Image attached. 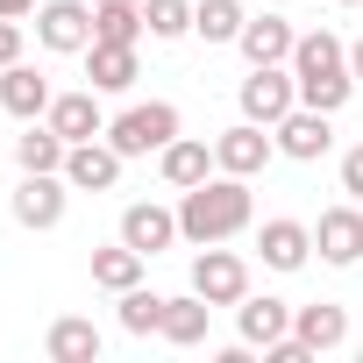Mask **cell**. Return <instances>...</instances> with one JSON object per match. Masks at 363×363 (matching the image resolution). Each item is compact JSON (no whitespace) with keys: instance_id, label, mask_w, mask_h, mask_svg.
Wrapping results in <instances>:
<instances>
[{"instance_id":"cell-16","label":"cell","mask_w":363,"mask_h":363,"mask_svg":"<svg viewBox=\"0 0 363 363\" xmlns=\"http://www.w3.org/2000/svg\"><path fill=\"white\" fill-rule=\"evenodd\" d=\"M135 79H143L135 43H86V86L93 93H128Z\"/></svg>"},{"instance_id":"cell-9","label":"cell","mask_w":363,"mask_h":363,"mask_svg":"<svg viewBox=\"0 0 363 363\" xmlns=\"http://www.w3.org/2000/svg\"><path fill=\"white\" fill-rule=\"evenodd\" d=\"M271 135H278V157H292V164H320V157L335 150V114H320V107H292Z\"/></svg>"},{"instance_id":"cell-25","label":"cell","mask_w":363,"mask_h":363,"mask_svg":"<svg viewBox=\"0 0 363 363\" xmlns=\"http://www.w3.org/2000/svg\"><path fill=\"white\" fill-rule=\"evenodd\" d=\"M65 135L50 128V121H29V135H15V164L22 171H65Z\"/></svg>"},{"instance_id":"cell-5","label":"cell","mask_w":363,"mask_h":363,"mask_svg":"<svg viewBox=\"0 0 363 363\" xmlns=\"http://www.w3.org/2000/svg\"><path fill=\"white\" fill-rule=\"evenodd\" d=\"M65 207H72V178L65 171H22V186H15V200H8V214L22 221V228H57L65 221Z\"/></svg>"},{"instance_id":"cell-10","label":"cell","mask_w":363,"mask_h":363,"mask_svg":"<svg viewBox=\"0 0 363 363\" xmlns=\"http://www.w3.org/2000/svg\"><path fill=\"white\" fill-rule=\"evenodd\" d=\"M121 164H128V157H121L107 135L65 150V178H72V193H114V186H121Z\"/></svg>"},{"instance_id":"cell-23","label":"cell","mask_w":363,"mask_h":363,"mask_svg":"<svg viewBox=\"0 0 363 363\" xmlns=\"http://www.w3.org/2000/svg\"><path fill=\"white\" fill-rule=\"evenodd\" d=\"M143 264H150V257H143V250H128V242H114V250H93V285L121 299L128 285H143Z\"/></svg>"},{"instance_id":"cell-13","label":"cell","mask_w":363,"mask_h":363,"mask_svg":"<svg viewBox=\"0 0 363 363\" xmlns=\"http://www.w3.org/2000/svg\"><path fill=\"white\" fill-rule=\"evenodd\" d=\"M157 171H164L171 193H193L200 178H214L221 164H214V143H200V135H171V143L157 150Z\"/></svg>"},{"instance_id":"cell-31","label":"cell","mask_w":363,"mask_h":363,"mask_svg":"<svg viewBox=\"0 0 363 363\" xmlns=\"http://www.w3.org/2000/svg\"><path fill=\"white\" fill-rule=\"evenodd\" d=\"M22 65V22H0V72Z\"/></svg>"},{"instance_id":"cell-26","label":"cell","mask_w":363,"mask_h":363,"mask_svg":"<svg viewBox=\"0 0 363 363\" xmlns=\"http://www.w3.org/2000/svg\"><path fill=\"white\" fill-rule=\"evenodd\" d=\"M242 0H200V8H193V36L200 43H235L242 36Z\"/></svg>"},{"instance_id":"cell-22","label":"cell","mask_w":363,"mask_h":363,"mask_svg":"<svg viewBox=\"0 0 363 363\" xmlns=\"http://www.w3.org/2000/svg\"><path fill=\"white\" fill-rule=\"evenodd\" d=\"M207 313H214V306H207L200 292H186V299H164V328H157V335H164L171 349H200V342H207Z\"/></svg>"},{"instance_id":"cell-29","label":"cell","mask_w":363,"mask_h":363,"mask_svg":"<svg viewBox=\"0 0 363 363\" xmlns=\"http://www.w3.org/2000/svg\"><path fill=\"white\" fill-rule=\"evenodd\" d=\"M264 363H313V349L299 335H278V342H264Z\"/></svg>"},{"instance_id":"cell-33","label":"cell","mask_w":363,"mask_h":363,"mask_svg":"<svg viewBox=\"0 0 363 363\" xmlns=\"http://www.w3.org/2000/svg\"><path fill=\"white\" fill-rule=\"evenodd\" d=\"M349 72H356V86H363V36L349 43Z\"/></svg>"},{"instance_id":"cell-7","label":"cell","mask_w":363,"mask_h":363,"mask_svg":"<svg viewBox=\"0 0 363 363\" xmlns=\"http://www.w3.org/2000/svg\"><path fill=\"white\" fill-rule=\"evenodd\" d=\"M193 292H200L207 306H235V299L250 292V264H242L235 250H221V242H207V250L193 257Z\"/></svg>"},{"instance_id":"cell-6","label":"cell","mask_w":363,"mask_h":363,"mask_svg":"<svg viewBox=\"0 0 363 363\" xmlns=\"http://www.w3.org/2000/svg\"><path fill=\"white\" fill-rule=\"evenodd\" d=\"M36 43L57 57H86L93 43V0H43L36 8Z\"/></svg>"},{"instance_id":"cell-1","label":"cell","mask_w":363,"mask_h":363,"mask_svg":"<svg viewBox=\"0 0 363 363\" xmlns=\"http://www.w3.org/2000/svg\"><path fill=\"white\" fill-rule=\"evenodd\" d=\"M250 221H257V200H250V178H235V171L200 178V186L178 200V235H186L193 250L228 242V235H242Z\"/></svg>"},{"instance_id":"cell-34","label":"cell","mask_w":363,"mask_h":363,"mask_svg":"<svg viewBox=\"0 0 363 363\" xmlns=\"http://www.w3.org/2000/svg\"><path fill=\"white\" fill-rule=\"evenodd\" d=\"M335 8H363V0H335Z\"/></svg>"},{"instance_id":"cell-17","label":"cell","mask_w":363,"mask_h":363,"mask_svg":"<svg viewBox=\"0 0 363 363\" xmlns=\"http://www.w3.org/2000/svg\"><path fill=\"white\" fill-rule=\"evenodd\" d=\"M43 121H50L65 143H93V135H107V114H100V93H93V86H86V93H57Z\"/></svg>"},{"instance_id":"cell-11","label":"cell","mask_w":363,"mask_h":363,"mask_svg":"<svg viewBox=\"0 0 363 363\" xmlns=\"http://www.w3.org/2000/svg\"><path fill=\"white\" fill-rule=\"evenodd\" d=\"M271 157H278V135H264V121H235V128L214 135V164L235 171V178H257Z\"/></svg>"},{"instance_id":"cell-35","label":"cell","mask_w":363,"mask_h":363,"mask_svg":"<svg viewBox=\"0 0 363 363\" xmlns=\"http://www.w3.org/2000/svg\"><path fill=\"white\" fill-rule=\"evenodd\" d=\"M93 8H100V0H93Z\"/></svg>"},{"instance_id":"cell-14","label":"cell","mask_w":363,"mask_h":363,"mask_svg":"<svg viewBox=\"0 0 363 363\" xmlns=\"http://www.w3.org/2000/svg\"><path fill=\"white\" fill-rule=\"evenodd\" d=\"M292 43H299V29H292L285 15H250L242 36H235V50H242L250 65H292Z\"/></svg>"},{"instance_id":"cell-32","label":"cell","mask_w":363,"mask_h":363,"mask_svg":"<svg viewBox=\"0 0 363 363\" xmlns=\"http://www.w3.org/2000/svg\"><path fill=\"white\" fill-rule=\"evenodd\" d=\"M22 15H36V0H0V22H22Z\"/></svg>"},{"instance_id":"cell-21","label":"cell","mask_w":363,"mask_h":363,"mask_svg":"<svg viewBox=\"0 0 363 363\" xmlns=\"http://www.w3.org/2000/svg\"><path fill=\"white\" fill-rule=\"evenodd\" d=\"M235 328H242V342H250V349H264V342L292 335V306H285V299H271V292H264V299H250V292H242V299H235Z\"/></svg>"},{"instance_id":"cell-18","label":"cell","mask_w":363,"mask_h":363,"mask_svg":"<svg viewBox=\"0 0 363 363\" xmlns=\"http://www.w3.org/2000/svg\"><path fill=\"white\" fill-rule=\"evenodd\" d=\"M257 250H264V264H271V271H306V257H313V228L278 214V221H264V228H257Z\"/></svg>"},{"instance_id":"cell-8","label":"cell","mask_w":363,"mask_h":363,"mask_svg":"<svg viewBox=\"0 0 363 363\" xmlns=\"http://www.w3.org/2000/svg\"><path fill=\"white\" fill-rule=\"evenodd\" d=\"M313 250H320V264H335V271L363 264V200L328 207V214L313 221Z\"/></svg>"},{"instance_id":"cell-30","label":"cell","mask_w":363,"mask_h":363,"mask_svg":"<svg viewBox=\"0 0 363 363\" xmlns=\"http://www.w3.org/2000/svg\"><path fill=\"white\" fill-rule=\"evenodd\" d=\"M342 193H349V200H363V143H356V150H342Z\"/></svg>"},{"instance_id":"cell-19","label":"cell","mask_w":363,"mask_h":363,"mask_svg":"<svg viewBox=\"0 0 363 363\" xmlns=\"http://www.w3.org/2000/svg\"><path fill=\"white\" fill-rule=\"evenodd\" d=\"M292 335L313 349V356H328V349H342L349 342V313L335 306V299H313V306H292Z\"/></svg>"},{"instance_id":"cell-15","label":"cell","mask_w":363,"mask_h":363,"mask_svg":"<svg viewBox=\"0 0 363 363\" xmlns=\"http://www.w3.org/2000/svg\"><path fill=\"white\" fill-rule=\"evenodd\" d=\"M50 79L36 72V65H8V72H0V107H8L15 121H43L50 114Z\"/></svg>"},{"instance_id":"cell-4","label":"cell","mask_w":363,"mask_h":363,"mask_svg":"<svg viewBox=\"0 0 363 363\" xmlns=\"http://www.w3.org/2000/svg\"><path fill=\"white\" fill-rule=\"evenodd\" d=\"M242 121H264V128H278L292 107H299V79H292V65H250V79H242Z\"/></svg>"},{"instance_id":"cell-3","label":"cell","mask_w":363,"mask_h":363,"mask_svg":"<svg viewBox=\"0 0 363 363\" xmlns=\"http://www.w3.org/2000/svg\"><path fill=\"white\" fill-rule=\"evenodd\" d=\"M171 135H178V107H171V100H143V107H121V114L107 121V143H114L121 157H157Z\"/></svg>"},{"instance_id":"cell-24","label":"cell","mask_w":363,"mask_h":363,"mask_svg":"<svg viewBox=\"0 0 363 363\" xmlns=\"http://www.w3.org/2000/svg\"><path fill=\"white\" fill-rule=\"evenodd\" d=\"M143 0H100L93 8V43H143Z\"/></svg>"},{"instance_id":"cell-27","label":"cell","mask_w":363,"mask_h":363,"mask_svg":"<svg viewBox=\"0 0 363 363\" xmlns=\"http://www.w3.org/2000/svg\"><path fill=\"white\" fill-rule=\"evenodd\" d=\"M143 22L157 43H178V36H193V0H143Z\"/></svg>"},{"instance_id":"cell-20","label":"cell","mask_w":363,"mask_h":363,"mask_svg":"<svg viewBox=\"0 0 363 363\" xmlns=\"http://www.w3.org/2000/svg\"><path fill=\"white\" fill-rule=\"evenodd\" d=\"M100 349H107V335L93 320H79V313L50 320V335H43V356L50 363H100Z\"/></svg>"},{"instance_id":"cell-12","label":"cell","mask_w":363,"mask_h":363,"mask_svg":"<svg viewBox=\"0 0 363 363\" xmlns=\"http://www.w3.org/2000/svg\"><path fill=\"white\" fill-rule=\"evenodd\" d=\"M121 242L143 250V257H164L171 242H186V235H178V207H157V200L121 207Z\"/></svg>"},{"instance_id":"cell-2","label":"cell","mask_w":363,"mask_h":363,"mask_svg":"<svg viewBox=\"0 0 363 363\" xmlns=\"http://www.w3.org/2000/svg\"><path fill=\"white\" fill-rule=\"evenodd\" d=\"M292 79H299V107H320V114H342L349 93H356V72H349V43L335 29H306L292 43Z\"/></svg>"},{"instance_id":"cell-28","label":"cell","mask_w":363,"mask_h":363,"mask_svg":"<svg viewBox=\"0 0 363 363\" xmlns=\"http://www.w3.org/2000/svg\"><path fill=\"white\" fill-rule=\"evenodd\" d=\"M164 328V299L150 285H128L121 292V335H157Z\"/></svg>"}]
</instances>
